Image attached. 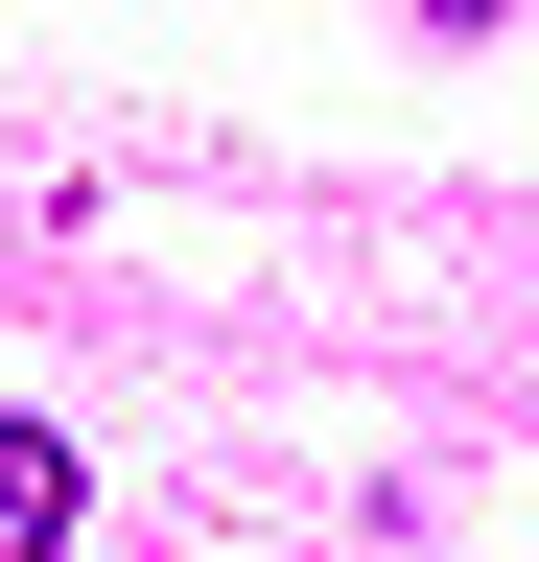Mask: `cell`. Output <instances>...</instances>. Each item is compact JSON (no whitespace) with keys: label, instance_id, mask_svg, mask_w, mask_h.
<instances>
[{"label":"cell","instance_id":"6da1fadb","mask_svg":"<svg viewBox=\"0 0 539 562\" xmlns=\"http://www.w3.org/2000/svg\"><path fill=\"white\" fill-rule=\"evenodd\" d=\"M0 562H71V446L47 422H0Z\"/></svg>","mask_w":539,"mask_h":562}]
</instances>
